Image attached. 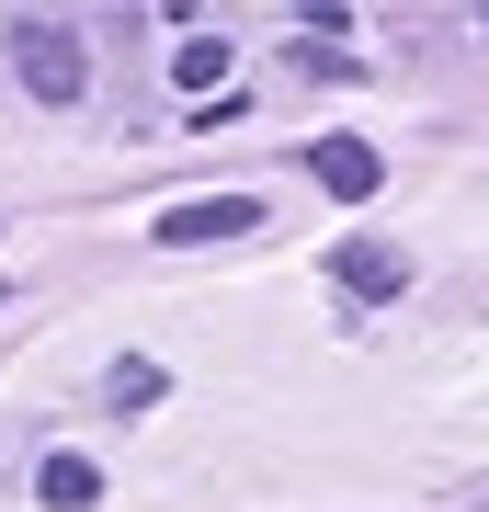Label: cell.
<instances>
[{"label": "cell", "instance_id": "cell-1", "mask_svg": "<svg viewBox=\"0 0 489 512\" xmlns=\"http://www.w3.org/2000/svg\"><path fill=\"white\" fill-rule=\"evenodd\" d=\"M12 57H23V92H35V103H69L80 92V35H69V23H12Z\"/></svg>", "mask_w": 489, "mask_h": 512}, {"label": "cell", "instance_id": "cell-2", "mask_svg": "<svg viewBox=\"0 0 489 512\" xmlns=\"http://www.w3.org/2000/svg\"><path fill=\"white\" fill-rule=\"evenodd\" d=\"M239 228H262V205H251V194H217V205H182V217H160L171 251H194V239H239Z\"/></svg>", "mask_w": 489, "mask_h": 512}, {"label": "cell", "instance_id": "cell-3", "mask_svg": "<svg viewBox=\"0 0 489 512\" xmlns=\"http://www.w3.org/2000/svg\"><path fill=\"white\" fill-rule=\"evenodd\" d=\"M308 171H319L330 194H376V148H364V137H319V148H308Z\"/></svg>", "mask_w": 489, "mask_h": 512}, {"label": "cell", "instance_id": "cell-4", "mask_svg": "<svg viewBox=\"0 0 489 512\" xmlns=\"http://www.w3.org/2000/svg\"><path fill=\"white\" fill-rule=\"evenodd\" d=\"M35 490H46V512H80L91 490H103V467H91V456H57V467L35 478Z\"/></svg>", "mask_w": 489, "mask_h": 512}, {"label": "cell", "instance_id": "cell-5", "mask_svg": "<svg viewBox=\"0 0 489 512\" xmlns=\"http://www.w3.org/2000/svg\"><path fill=\"white\" fill-rule=\"evenodd\" d=\"M330 262H342V285H364V296H399V262L364 251V239H353V251H330Z\"/></svg>", "mask_w": 489, "mask_h": 512}]
</instances>
